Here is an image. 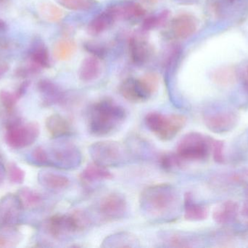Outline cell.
<instances>
[{"instance_id": "484cf974", "label": "cell", "mask_w": 248, "mask_h": 248, "mask_svg": "<svg viewBox=\"0 0 248 248\" xmlns=\"http://www.w3.org/2000/svg\"><path fill=\"white\" fill-rule=\"evenodd\" d=\"M238 76V71L234 67L227 66L215 70L212 74V80L217 85L229 87L237 82Z\"/></svg>"}, {"instance_id": "4316f807", "label": "cell", "mask_w": 248, "mask_h": 248, "mask_svg": "<svg viewBox=\"0 0 248 248\" xmlns=\"http://www.w3.org/2000/svg\"><path fill=\"white\" fill-rule=\"evenodd\" d=\"M241 0H208L207 12L212 18H221L225 16L228 8L236 5Z\"/></svg>"}, {"instance_id": "ac0fdd59", "label": "cell", "mask_w": 248, "mask_h": 248, "mask_svg": "<svg viewBox=\"0 0 248 248\" xmlns=\"http://www.w3.org/2000/svg\"><path fill=\"white\" fill-rule=\"evenodd\" d=\"M31 62L41 68H48L51 66L49 51L43 40L39 37H35L32 41L29 51Z\"/></svg>"}, {"instance_id": "83f0119b", "label": "cell", "mask_w": 248, "mask_h": 248, "mask_svg": "<svg viewBox=\"0 0 248 248\" xmlns=\"http://www.w3.org/2000/svg\"><path fill=\"white\" fill-rule=\"evenodd\" d=\"M77 45L71 39H61L56 42L53 49L54 57L58 61H68L74 55Z\"/></svg>"}, {"instance_id": "9c48e42d", "label": "cell", "mask_w": 248, "mask_h": 248, "mask_svg": "<svg viewBox=\"0 0 248 248\" xmlns=\"http://www.w3.org/2000/svg\"><path fill=\"white\" fill-rule=\"evenodd\" d=\"M90 154L94 163L106 167L119 165L125 158L123 146L113 141L94 143L90 146Z\"/></svg>"}, {"instance_id": "8d00e7d4", "label": "cell", "mask_w": 248, "mask_h": 248, "mask_svg": "<svg viewBox=\"0 0 248 248\" xmlns=\"http://www.w3.org/2000/svg\"><path fill=\"white\" fill-rule=\"evenodd\" d=\"M224 142L218 140L212 139L211 141V150L214 155V160L218 163H222L224 161Z\"/></svg>"}, {"instance_id": "5b68a950", "label": "cell", "mask_w": 248, "mask_h": 248, "mask_svg": "<svg viewBox=\"0 0 248 248\" xmlns=\"http://www.w3.org/2000/svg\"><path fill=\"white\" fill-rule=\"evenodd\" d=\"M4 127L6 144L13 149H22L32 145L40 133L37 122H24L20 116Z\"/></svg>"}, {"instance_id": "603a6c76", "label": "cell", "mask_w": 248, "mask_h": 248, "mask_svg": "<svg viewBox=\"0 0 248 248\" xmlns=\"http://www.w3.org/2000/svg\"><path fill=\"white\" fill-rule=\"evenodd\" d=\"M116 20V17L112 12L108 8L106 9L89 23L87 31L90 34L97 36L111 27Z\"/></svg>"}, {"instance_id": "3957f363", "label": "cell", "mask_w": 248, "mask_h": 248, "mask_svg": "<svg viewBox=\"0 0 248 248\" xmlns=\"http://www.w3.org/2000/svg\"><path fill=\"white\" fill-rule=\"evenodd\" d=\"M87 215L77 211L71 214H57L45 221L44 230L51 238L62 240L73 234L84 231L89 225Z\"/></svg>"}, {"instance_id": "1f68e13d", "label": "cell", "mask_w": 248, "mask_h": 248, "mask_svg": "<svg viewBox=\"0 0 248 248\" xmlns=\"http://www.w3.org/2000/svg\"><path fill=\"white\" fill-rule=\"evenodd\" d=\"M169 17V12L167 10L161 12L160 14L154 15L146 17L143 22L142 28L144 31H150L159 26H163Z\"/></svg>"}, {"instance_id": "f546056e", "label": "cell", "mask_w": 248, "mask_h": 248, "mask_svg": "<svg viewBox=\"0 0 248 248\" xmlns=\"http://www.w3.org/2000/svg\"><path fill=\"white\" fill-rule=\"evenodd\" d=\"M58 3L65 8L75 11H88L96 7V0H58Z\"/></svg>"}, {"instance_id": "44dd1931", "label": "cell", "mask_w": 248, "mask_h": 248, "mask_svg": "<svg viewBox=\"0 0 248 248\" xmlns=\"http://www.w3.org/2000/svg\"><path fill=\"white\" fill-rule=\"evenodd\" d=\"M100 73L101 64L100 59L91 55L83 60L78 71V77L84 83H90L97 80Z\"/></svg>"}, {"instance_id": "6da1fadb", "label": "cell", "mask_w": 248, "mask_h": 248, "mask_svg": "<svg viewBox=\"0 0 248 248\" xmlns=\"http://www.w3.org/2000/svg\"><path fill=\"white\" fill-rule=\"evenodd\" d=\"M140 207L147 217L155 221H171L179 206L177 191L167 183L153 185L142 191Z\"/></svg>"}, {"instance_id": "ee69618b", "label": "cell", "mask_w": 248, "mask_h": 248, "mask_svg": "<svg viewBox=\"0 0 248 248\" xmlns=\"http://www.w3.org/2000/svg\"><path fill=\"white\" fill-rule=\"evenodd\" d=\"M10 0H0V7H5L8 5Z\"/></svg>"}, {"instance_id": "ffe728a7", "label": "cell", "mask_w": 248, "mask_h": 248, "mask_svg": "<svg viewBox=\"0 0 248 248\" xmlns=\"http://www.w3.org/2000/svg\"><path fill=\"white\" fill-rule=\"evenodd\" d=\"M113 177V174L108 167L100 165L95 163L88 165L80 175L81 180L86 184L101 181L110 180Z\"/></svg>"}, {"instance_id": "b9f144b4", "label": "cell", "mask_w": 248, "mask_h": 248, "mask_svg": "<svg viewBox=\"0 0 248 248\" xmlns=\"http://www.w3.org/2000/svg\"><path fill=\"white\" fill-rule=\"evenodd\" d=\"M6 170L4 168V165L2 163L0 162V185L4 181V177H5Z\"/></svg>"}, {"instance_id": "4fadbf2b", "label": "cell", "mask_w": 248, "mask_h": 248, "mask_svg": "<svg viewBox=\"0 0 248 248\" xmlns=\"http://www.w3.org/2000/svg\"><path fill=\"white\" fill-rule=\"evenodd\" d=\"M237 115L232 112H217L204 116L207 128L215 133H224L232 131L237 124Z\"/></svg>"}, {"instance_id": "74e56055", "label": "cell", "mask_w": 248, "mask_h": 248, "mask_svg": "<svg viewBox=\"0 0 248 248\" xmlns=\"http://www.w3.org/2000/svg\"><path fill=\"white\" fill-rule=\"evenodd\" d=\"M168 243L171 247L187 248L189 247V243L186 239L178 234H173L168 239Z\"/></svg>"}, {"instance_id": "e0dca14e", "label": "cell", "mask_w": 248, "mask_h": 248, "mask_svg": "<svg viewBox=\"0 0 248 248\" xmlns=\"http://www.w3.org/2000/svg\"><path fill=\"white\" fill-rule=\"evenodd\" d=\"M45 126L53 138H65L72 134V128L68 119L62 115L54 114L46 118Z\"/></svg>"}, {"instance_id": "f35d334b", "label": "cell", "mask_w": 248, "mask_h": 248, "mask_svg": "<svg viewBox=\"0 0 248 248\" xmlns=\"http://www.w3.org/2000/svg\"><path fill=\"white\" fill-rule=\"evenodd\" d=\"M11 234H1L0 235V248H10L16 246L17 242V236Z\"/></svg>"}, {"instance_id": "e575fe53", "label": "cell", "mask_w": 248, "mask_h": 248, "mask_svg": "<svg viewBox=\"0 0 248 248\" xmlns=\"http://www.w3.org/2000/svg\"><path fill=\"white\" fill-rule=\"evenodd\" d=\"M31 160L36 165L47 167V155L45 147H38L35 148L31 154Z\"/></svg>"}, {"instance_id": "8fae6325", "label": "cell", "mask_w": 248, "mask_h": 248, "mask_svg": "<svg viewBox=\"0 0 248 248\" xmlns=\"http://www.w3.org/2000/svg\"><path fill=\"white\" fill-rule=\"evenodd\" d=\"M99 213L107 221L120 219L127 211V202L123 195L110 193L105 196L99 204Z\"/></svg>"}, {"instance_id": "52a82bcc", "label": "cell", "mask_w": 248, "mask_h": 248, "mask_svg": "<svg viewBox=\"0 0 248 248\" xmlns=\"http://www.w3.org/2000/svg\"><path fill=\"white\" fill-rule=\"evenodd\" d=\"M45 150L47 155V167L71 170L78 167L81 163V153L71 143H55Z\"/></svg>"}, {"instance_id": "ab89813d", "label": "cell", "mask_w": 248, "mask_h": 248, "mask_svg": "<svg viewBox=\"0 0 248 248\" xmlns=\"http://www.w3.org/2000/svg\"><path fill=\"white\" fill-rule=\"evenodd\" d=\"M238 75L240 76L243 87L248 93V63L242 66L240 73L238 72Z\"/></svg>"}, {"instance_id": "d4e9b609", "label": "cell", "mask_w": 248, "mask_h": 248, "mask_svg": "<svg viewBox=\"0 0 248 248\" xmlns=\"http://www.w3.org/2000/svg\"><path fill=\"white\" fill-rule=\"evenodd\" d=\"M23 210H35L43 205L44 198L41 194L29 188H22L17 193Z\"/></svg>"}, {"instance_id": "7a4b0ae2", "label": "cell", "mask_w": 248, "mask_h": 248, "mask_svg": "<svg viewBox=\"0 0 248 248\" xmlns=\"http://www.w3.org/2000/svg\"><path fill=\"white\" fill-rule=\"evenodd\" d=\"M126 117L124 107L112 99H102L90 110L89 131L94 136H106L116 131Z\"/></svg>"}, {"instance_id": "277c9868", "label": "cell", "mask_w": 248, "mask_h": 248, "mask_svg": "<svg viewBox=\"0 0 248 248\" xmlns=\"http://www.w3.org/2000/svg\"><path fill=\"white\" fill-rule=\"evenodd\" d=\"M146 126L161 141L173 139L186 125L183 115H164L159 112H150L144 119Z\"/></svg>"}, {"instance_id": "7402d4cb", "label": "cell", "mask_w": 248, "mask_h": 248, "mask_svg": "<svg viewBox=\"0 0 248 248\" xmlns=\"http://www.w3.org/2000/svg\"><path fill=\"white\" fill-rule=\"evenodd\" d=\"M238 205L234 201H225L218 204L213 212V218L218 224H226L235 219Z\"/></svg>"}, {"instance_id": "7bdbcfd3", "label": "cell", "mask_w": 248, "mask_h": 248, "mask_svg": "<svg viewBox=\"0 0 248 248\" xmlns=\"http://www.w3.org/2000/svg\"><path fill=\"white\" fill-rule=\"evenodd\" d=\"M7 23L4 21V20L0 19V32H4L7 29Z\"/></svg>"}, {"instance_id": "2e32d148", "label": "cell", "mask_w": 248, "mask_h": 248, "mask_svg": "<svg viewBox=\"0 0 248 248\" xmlns=\"http://www.w3.org/2000/svg\"><path fill=\"white\" fill-rule=\"evenodd\" d=\"M129 52L133 63L136 65L142 66L151 58L153 50L147 41L134 36L129 41Z\"/></svg>"}, {"instance_id": "cb8c5ba5", "label": "cell", "mask_w": 248, "mask_h": 248, "mask_svg": "<svg viewBox=\"0 0 248 248\" xmlns=\"http://www.w3.org/2000/svg\"><path fill=\"white\" fill-rule=\"evenodd\" d=\"M185 218L189 221H201L208 216L207 208L194 201L191 193L187 192L185 195L184 202Z\"/></svg>"}, {"instance_id": "5bb4252c", "label": "cell", "mask_w": 248, "mask_h": 248, "mask_svg": "<svg viewBox=\"0 0 248 248\" xmlns=\"http://www.w3.org/2000/svg\"><path fill=\"white\" fill-rule=\"evenodd\" d=\"M198 29V21L193 16L187 13L179 15L172 19L170 33L177 39H186L192 36Z\"/></svg>"}, {"instance_id": "60d3db41", "label": "cell", "mask_w": 248, "mask_h": 248, "mask_svg": "<svg viewBox=\"0 0 248 248\" xmlns=\"http://www.w3.org/2000/svg\"><path fill=\"white\" fill-rule=\"evenodd\" d=\"M9 70V64L5 60L0 58V80Z\"/></svg>"}, {"instance_id": "d6986e66", "label": "cell", "mask_w": 248, "mask_h": 248, "mask_svg": "<svg viewBox=\"0 0 248 248\" xmlns=\"http://www.w3.org/2000/svg\"><path fill=\"white\" fill-rule=\"evenodd\" d=\"M38 182L43 187L54 191L63 190L71 184L69 179L66 176L46 170L39 172Z\"/></svg>"}, {"instance_id": "9a60e30c", "label": "cell", "mask_w": 248, "mask_h": 248, "mask_svg": "<svg viewBox=\"0 0 248 248\" xmlns=\"http://www.w3.org/2000/svg\"><path fill=\"white\" fill-rule=\"evenodd\" d=\"M116 20H133L144 17L145 9L137 1H124L108 7Z\"/></svg>"}, {"instance_id": "836d02e7", "label": "cell", "mask_w": 248, "mask_h": 248, "mask_svg": "<svg viewBox=\"0 0 248 248\" xmlns=\"http://www.w3.org/2000/svg\"><path fill=\"white\" fill-rule=\"evenodd\" d=\"M42 68L38 66L35 65L33 63L26 66L18 67L15 71V76L17 78L26 79L30 76L35 75L40 71Z\"/></svg>"}, {"instance_id": "f1b7e54d", "label": "cell", "mask_w": 248, "mask_h": 248, "mask_svg": "<svg viewBox=\"0 0 248 248\" xmlns=\"http://www.w3.org/2000/svg\"><path fill=\"white\" fill-rule=\"evenodd\" d=\"M39 12L42 18L50 23H58L63 17L62 10L49 1L41 3L39 6Z\"/></svg>"}, {"instance_id": "d6a6232c", "label": "cell", "mask_w": 248, "mask_h": 248, "mask_svg": "<svg viewBox=\"0 0 248 248\" xmlns=\"http://www.w3.org/2000/svg\"><path fill=\"white\" fill-rule=\"evenodd\" d=\"M7 173L10 182L15 184H21L24 182L25 172L16 163H11L7 166Z\"/></svg>"}, {"instance_id": "4dcf8cb0", "label": "cell", "mask_w": 248, "mask_h": 248, "mask_svg": "<svg viewBox=\"0 0 248 248\" xmlns=\"http://www.w3.org/2000/svg\"><path fill=\"white\" fill-rule=\"evenodd\" d=\"M184 163L185 161L176 153H166L160 159V165L167 171L180 168Z\"/></svg>"}, {"instance_id": "d590c367", "label": "cell", "mask_w": 248, "mask_h": 248, "mask_svg": "<svg viewBox=\"0 0 248 248\" xmlns=\"http://www.w3.org/2000/svg\"><path fill=\"white\" fill-rule=\"evenodd\" d=\"M84 48L91 55L101 59L106 55V49L104 46L96 42H87L84 44Z\"/></svg>"}, {"instance_id": "7c38bea8", "label": "cell", "mask_w": 248, "mask_h": 248, "mask_svg": "<svg viewBox=\"0 0 248 248\" xmlns=\"http://www.w3.org/2000/svg\"><path fill=\"white\" fill-rule=\"evenodd\" d=\"M37 89L42 99V106L45 107L66 103V93L51 80L47 79L41 80L38 83Z\"/></svg>"}, {"instance_id": "ba28073f", "label": "cell", "mask_w": 248, "mask_h": 248, "mask_svg": "<svg viewBox=\"0 0 248 248\" xmlns=\"http://www.w3.org/2000/svg\"><path fill=\"white\" fill-rule=\"evenodd\" d=\"M211 141V138L199 132H189L179 141L176 154L184 161L204 160L209 154Z\"/></svg>"}, {"instance_id": "30bf717a", "label": "cell", "mask_w": 248, "mask_h": 248, "mask_svg": "<svg viewBox=\"0 0 248 248\" xmlns=\"http://www.w3.org/2000/svg\"><path fill=\"white\" fill-rule=\"evenodd\" d=\"M23 208L18 197L14 194L4 195L0 199V229L13 230L20 222Z\"/></svg>"}, {"instance_id": "8992f818", "label": "cell", "mask_w": 248, "mask_h": 248, "mask_svg": "<svg viewBox=\"0 0 248 248\" xmlns=\"http://www.w3.org/2000/svg\"><path fill=\"white\" fill-rule=\"evenodd\" d=\"M158 76L147 73L140 79L128 78L121 84V94L128 101L140 103L148 100L157 90Z\"/></svg>"}]
</instances>
